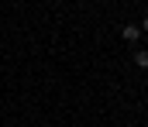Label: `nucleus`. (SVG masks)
Returning <instances> with one entry per match:
<instances>
[{
  "instance_id": "obj_1",
  "label": "nucleus",
  "mask_w": 148,
  "mask_h": 127,
  "mask_svg": "<svg viewBox=\"0 0 148 127\" xmlns=\"http://www.w3.org/2000/svg\"><path fill=\"white\" fill-rule=\"evenodd\" d=\"M134 65H138V69H148V52H145V48L134 55Z\"/></svg>"
},
{
  "instance_id": "obj_2",
  "label": "nucleus",
  "mask_w": 148,
  "mask_h": 127,
  "mask_svg": "<svg viewBox=\"0 0 148 127\" xmlns=\"http://www.w3.org/2000/svg\"><path fill=\"white\" fill-rule=\"evenodd\" d=\"M124 41H138V28H134V24L124 28Z\"/></svg>"
},
{
  "instance_id": "obj_3",
  "label": "nucleus",
  "mask_w": 148,
  "mask_h": 127,
  "mask_svg": "<svg viewBox=\"0 0 148 127\" xmlns=\"http://www.w3.org/2000/svg\"><path fill=\"white\" fill-rule=\"evenodd\" d=\"M145 31H148V17H145Z\"/></svg>"
}]
</instances>
